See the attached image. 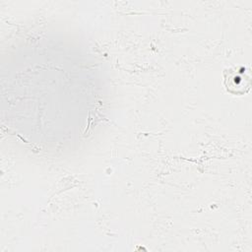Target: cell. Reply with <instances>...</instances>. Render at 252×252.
Returning a JSON list of instances; mask_svg holds the SVG:
<instances>
[{"label":"cell","instance_id":"cell-1","mask_svg":"<svg viewBox=\"0 0 252 252\" xmlns=\"http://www.w3.org/2000/svg\"><path fill=\"white\" fill-rule=\"evenodd\" d=\"M223 85L226 91L232 94H244L250 89V77L244 67L229 68L223 72Z\"/></svg>","mask_w":252,"mask_h":252}]
</instances>
